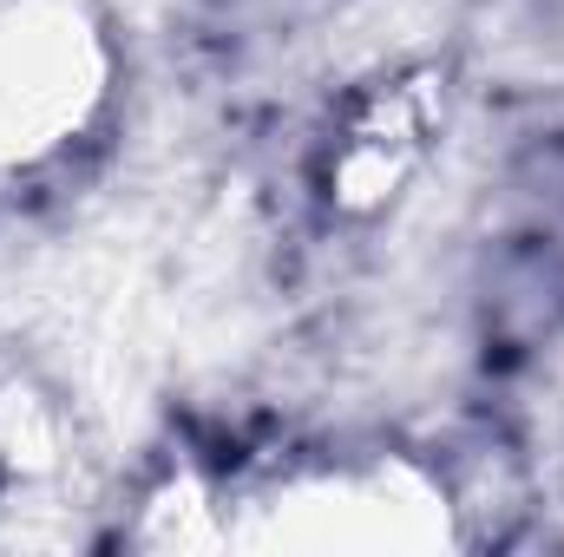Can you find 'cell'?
<instances>
[{"mask_svg": "<svg viewBox=\"0 0 564 557\" xmlns=\"http://www.w3.org/2000/svg\"><path fill=\"white\" fill-rule=\"evenodd\" d=\"M106 79L112 40L93 0H0V190L86 139Z\"/></svg>", "mask_w": 564, "mask_h": 557, "instance_id": "cell-1", "label": "cell"}, {"mask_svg": "<svg viewBox=\"0 0 564 557\" xmlns=\"http://www.w3.org/2000/svg\"><path fill=\"white\" fill-rule=\"evenodd\" d=\"M433 125H440V92L426 73L421 79H388L381 92H368L328 144V197L341 210L388 204L421 171Z\"/></svg>", "mask_w": 564, "mask_h": 557, "instance_id": "cell-2", "label": "cell"}]
</instances>
